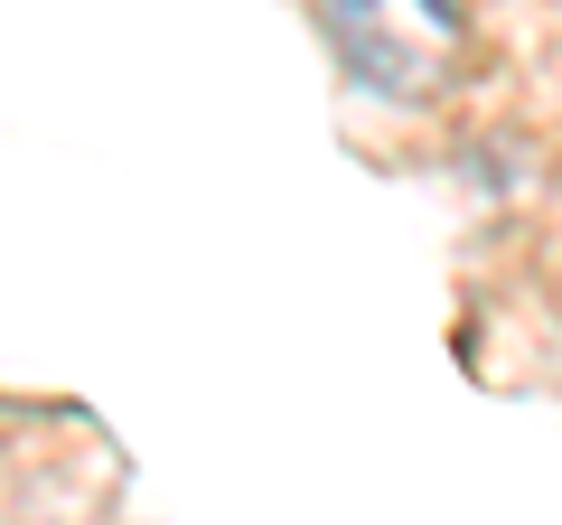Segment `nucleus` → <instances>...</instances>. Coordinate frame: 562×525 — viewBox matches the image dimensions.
Masks as SVG:
<instances>
[{
  "instance_id": "obj_1",
  "label": "nucleus",
  "mask_w": 562,
  "mask_h": 525,
  "mask_svg": "<svg viewBox=\"0 0 562 525\" xmlns=\"http://www.w3.org/2000/svg\"><path fill=\"white\" fill-rule=\"evenodd\" d=\"M328 38L366 94L422 103L469 66V20L460 0H328Z\"/></svg>"
}]
</instances>
